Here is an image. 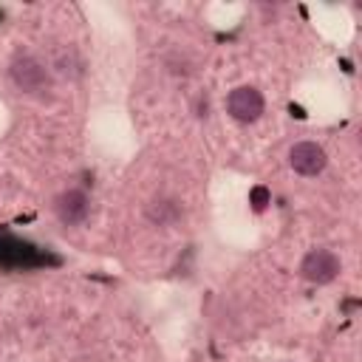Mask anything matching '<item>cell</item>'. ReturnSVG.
Segmentation results:
<instances>
[{
  "mask_svg": "<svg viewBox=\"0 0 362 362\" xmlns=\"http://www.w3.org/2000/svg\"><path fill=\"white\" fill-rule=\"evenodd\" d=\"M8 76L25 93H40V90H45L51 85L48 68L37 57H31V54H17L11 59V65H8Z\"/></svg>",
  "mask_w": 362,
  "mask_h": 362,
  "instance_id": "cell-1",
  "label": "cell"
},
{
  "mask_svg": "<svg viewBox=\"0 0 362 362\" xmlns=\"http://www.w3.org/2000/svg\"><path fill=\"white\" fill-rule=\"evenodd\" d=\"M226 110H229V116L235 122H243V124L257 122L260 113H263V93L257 88H252V85H240V88H235L229 93Z\"/></svg>",
  "mask_w": 362,
  "mask_h": 362,
  "instance_id": "cell-2",
  "label": "cell"
},
{
  "mask_svg": "<svg viewBox=\"0 0 362 362\" xmlns=\"http://www.w3.org/2000/svg\"><path fill=\"white\" fill-rule=\"evenodd\" d=\"M300 274L308 283H317V286L331 283L339 274V257L328 249H311L300 263Z\"/></svg>",
  "mask_w": 362,
  "mask_h": 362,
  "instance_id": "cell-3",
  "label": "cell"
},
{
  "mask_svg": "<svg viewBox=\"0 0 362 362\" xmlns=\"http://www.w3.org/2000/svg\"><path fill=\"white\" fill-rule=\"evenodd\" d=\"M288 164L300 175H317V173L325 170L328 158H325V150L320 144H314V141H297L288 150Z\"/></svg>",
  "mask_w": 362,
  "mask_h": 362,
  "instance_id": "cell-4",
  "label": "cell"
},
{
  "mask_svg": "<svg viewBox=\"0 0 362 362\" xmlns=\"http://www.w3.org/2000/svg\"><path fill=\"white\" fill-rule=\"evenodd\" d=\"M88 209H90V204H88V195L82 189H65L54 198V212L65 226L82 223L88 218Z\"/></svg>",
  "mask_w": 362,
  "mask_h": 362,
  "instance_id": "cell-5",
  "label": "cell"
},
{
  "mask_svg": "<svg viewBox=\"0 0 362 362\" xmlns=\"http://www.w3.org/2000/svg\"><path fill=\"white\" fill-rule=\"evenodd\" d=\"M175 215H178V206H175L173 201H153V204L147 206V218H150L153 223H170Z\"/></svg>",
  "mask_w": 362,
  "mask_h": 362,
  "instance_id": "cell-6",
  "label": "cell"
},
{
  "mask_svg": "<svg viewBox=\"0 0 362 362\" xmlns=\"http://www.w3.org/2000/svg\"><path fill=\"white\" fill-rule=\"evenodd\" d=\"M266 198H269V195H266V189H263V187H255V192H252V201H255V209H257V212L266 206Z\"/></svg>",
  "mask_w": 362,
  "mask_h": 362,
  "instance_id": "cell-7",
  "label": "cell"
}]
</instances>
